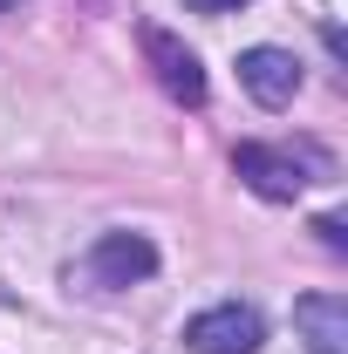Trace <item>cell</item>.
<instances>
[{"instance_id": "obj_5", "label": "cell", "mask_w": 348, "mask_h": 354, "mask_svg": "<svg viewBox=\"0 0 348 354\" xmlns=\"http://www.w3.org/2000/svg\"><path fill=\"white\" fill-rule=\"evenodd\" d=\"M239 82H246V95H253L260 109H287V102L301 95V62H294L287 48H246V55H239Z\"/></svg>"}, {"instance_id": "obj_3", "label": "cell", "mask_w": 348, "mask_h": 354, "mask_svg": "<svg viewBox=\"0 0 348 354\" xmlns=\"http://www.w3.org/2000/svg\"><path fill=\"white\" fill-rule=\"evenodd\" d=\"M232 171H239L246 191H260L273 205H294L307 191V164L294 150H273V143H239V150H232Z\"/></svg>"}, {"instance_id": "obj_6", "label": "cell", "mask_w": 348, "mask_h": 354, "mask_svg": "<svg viewBox=\"0 0 348 354\" xmlns=\"http://www.w3.org/2000/svg\"><path fill=\"white\" fill-rule=\"evenodd\" d=\"M294 327L307 334L314 354H348V300L342 293H301L294 300Z\"/></svg>"}, {"instance_id": "obj_2", "label": "cell", "mask_w": 348, "mask_h": 354, "mask_svg": "<svg viewBox=\"0 0 348 354\" xmlns=\"http://www.w3.org/2000/svg\"><path fill=\"white\" fill-rule=\"evenodd\" d=\"M150 272H157V245H150L143 232H103L96 252L82 259V279H89V286H103V293L137 286V279H150Z\"/></svg>"}, {"instance_id": "obj_7", "label": "cell", "mask_w": 348, "mask_h": 354, "mask_svg": "<svg viewBox=\"0 0 348 354\" xmlns=\"http://www.w3.org/2000/svg\"><path fill=\"white\" fill-rule=\"evenodd\" d=\"M314 232H321V245H328V252H348V232H342L335 212H328V218H314Z\"/></svg>"}, {"instance_id": "obj_1", "label": "cell", "mask_w": 348, "mask_h": 354, "mask_svg": "<svg viewBox=\"0 0 348 354\" xmlns=\"http://www.w3.org/2000/svg\"><path fill=\"white\" fill-rule=\"evenodd\" d=\"M266 327L253 307H239V300H225V307H205L184 320V348L191 354H260Z\"/></svg>"}, {"instance_id": "obj_8", "label": "cell", "mask_w": 348, "mask_h": 354, "mask_svg": "<svg viewBox=\"0 0 348 354\" xmlns=\"http://www.w3.org/2000/svg\"><path fill=\"white\" fill-rule=\"evenodd\" d=\"M191 14H232V7H246V0H184Z\"/></svg>"}, {"instance_id": "obj_9", "label": "cell", "mask_w": 348, "mask_h": 354, "mask_svg": "<svg viewBox=\"0 0 348 354\" xmlns=\"http://www.w3.org/2000/svg\"><path fill=\"white\" fill-rule=\"evenodd\" d=\"M7 7H14V0H0V14H7Z\"/></svg>"}, {"instance_id": "obj_4", "label": "cell", "mask_w": 348, "mask_h": 354, "mask_svg": "<svg viewBox=\"0 0 348 354\" xmlns=\"http://www.w3.org/2000/svg\"><path fill=\"white\" fill-rule=\"evenodd\" d=\"M143 55H150V68H157V82H164V95H171V102H184V109H205V95H212V82H205V62L177 41V35L150 28V35H143Z\"/></svg>"}]
</instances>
